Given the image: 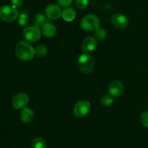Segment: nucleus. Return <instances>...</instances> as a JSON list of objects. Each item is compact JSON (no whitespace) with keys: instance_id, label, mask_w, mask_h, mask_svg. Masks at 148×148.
<instances>
[{"instance_id":"1","label":"nucleus","mask_w":148,"mask_h":148,"mask_svg":"<svg viewBox=\"0 0 148 148\" xmlns=\"http://www.w3.org/2000/svg\"><path fill=\"white\" fill-rule=\"evenodd\" d=\"M16 57L20 60L27 62L33 59L35 55V49L27 41H20L15 46Z\"/></svg>"},{"instance_id":"2","label":"nucleus","mask_w":148,"mask_h":148,"mask_svg":"<svg viewBox=\"0 0 148 148\" xmlns=\"http://www.w3.org/2000/svg\"><path fill=\"white\" fill-rule=\"evenodd\" d=\"M100 19L95 15H87L82 18L80 21V27L87 32L96 30L100 28Z\"/></svg>"},{"instance_id":"3","label":"nucleus","mask_w":148,"mask_h":148,"mask_svg":"<svg viewBox=\"0 0 148 148\" xmlns=\"http://www.w3.org/2000/svg\"><path fill=\"white\" fill-rule=\"evenodd\" d=\"M19 11L13 5H4L0 7V19L6 23H11L19 17Z\"/></svg>"},{"instance_id":"4","label":"nucleus","mask_w":148,"mask_h":148,"mask_svg":"<svg viewBox=\"0 0 148 148\" xmlns=\"http://www.w3.org/2000/svg\"><path fill=\"white\" fill-rule=\"evenodd\" d=\"M77 62L79 71L83 73H90L93 69V58L90 54L87 53V52L79 55Z\"/></svg>"},{"instance_id":"5","label":"nucleus","mask_w":148,"mask_h":148,"mask_svg":"<svg viewBox=\"0 0 148 148\" xmlns=\"http://www.w3.org/2000/svg\"><path fill=\"white\" fill-rule=\"evenodd\" d=\"M41 30L37 26H30L23 30V36L25 40L30 42H36L40 39L41 36Z\"/></svg>"},{"instance_id":"6","label":"nucleus","mask_w":148,"mask_h":148,"mask_svg":"<svg viewBox=\"0 0 148 148\" xmlns=\"http://www.w3.org/2000/svg\"><path fill=\"white\" fill-rule=\"evenodd\" d=\"M30 99L25 93L20 92L15 94L12 99V104L17 110H23L25 108L29 103Z\"/></svg>"},{"instance_id":"7","label":"nucleus","mask_w":148,"mask_h":148,"mask_svg":"<svg viewBox=\"0 0 148 148\" xmlns=\"http://www.w3.org/2000/svg\"><path fill=\"white\" fill-rule=\"evenodd\" d=\"M90 110V103L88 101L81 100L77 102L74 106L73 112L75 116L78 118H83L88 114Z\"/></svg>"},{"instance_id":"8","label":"nucleus","mask_w":148,"mask_h":148,"mask_svg":"<svg viewBox=\"0 0 148 148\" xmlns=\"http://www.w3.org/2000/svg\"><path fill=\"white\" fill-rule=\"evenodd\" d=\"M111 21L113 26L118 29L125 28L129 25V19L124 15L120 13L113 15Z\"/></svg>"},{"instance_id":"9","label":"nucleus","mask_w":148,"mask_h":148,"mask_svg":"<svg viewBox=\"0 0 148 148\" xmlns=\"http://www.w3.org/2000/svg\"><path fill=\"white\" fill-rule=\"evenodd\" d=\"M45 12H46V15L50 20H56L62 17V11L60 7L57 4H49L46 7Z\"/></svg>"},{"instance_id":"10","label":"nucleus","mask_w":148,"mask_h":148,"mask_svg":"<svg viewBox=\"0 0 148 148\" xmlns=\"http://www.w3.org/2000/svg\"><path fill=\"white\" fill-rule=\"evenodd\" d=\"M108 92L113 97H119L124 92V85L119 81H114L108 86Z\"/></svg>"},{"instance_id":"11","label":"nucleus","mask_w":148,"mask_h":148,"mask_svg":"<svg viewBox=\"0 0 148 148\" xmlns=\"http://www.w3.org/2000/svg\"><path fill=\"white\" fill-rule=\"evenodd\" d=\"M98 46V41L92 36H88L84 39L82 47L85 52H90L95 50Z\"/></svg>"},{"instance_id":"12","label":"nucleus","mask_w":148,"mask_h":148,"mask_svg":"<svg viewBox=\"0 0 148 148\" xmlns=\"http://www.w3.org/2000/svg\"><path fill=\"white\" fill-rule=\"evenodd\" d=\"M42 34L47 38H52L56 35V28L54 25L50 23H47L42 26Z\"/></svg>"},{"instance_id":"13","label":"nucleus","mask_w":148,"mask_h":148,"mask_svg":"<svg viewBox=\"0 0 148 148\" xmlns=\"http://www.w3.org/2000/svg\"><path fill=\"white\" fill-rule=\"evenodd\" d=\"M34 118V112L29 107L23 109L20 113V120L25 123H28L33 120Z\"/></svg>"},{"instance_id":"14","label":"nucleus","mask_w":148,"mask_h":148,"mask_svg":"<svg viewBox=\"0 0 148 148\" xmlns=\"http://www.w3.org/2000/svg\"><path fill=\"white\" fill-rule=\"evenodd\" d=\"M75 16H76V12L72 7H66L62 11V17L66 22L72 21L75 18Z\"/></svg>"},{"instance_id":"15","label":"nucleus","mask_w":148,"mask_h":148,"mask_svg":"<svg viewBox=\"0 0 148 148\" xmlns=\"http://www.w3.org/2000/svg\"><path fill=\"white\" fill-rule=\"evenodd\" d=\"M35 26H43L46 23H49V19L48 18L47 16L42 13H38L35 15L34 19H33Z\"/></svg>"},{"instance_id":"16","label":"nucleus","mask_w":148,"mask_h":148,"mask_svg":"<svg viewBox=\"0 0 148 148\" xmlns=\"http://www.w3.org/2000/svg\"><path fill=\"white\" fill-rule=\"evenodd\" d=\"M32 148H47V145L43 138L36 137L32 141Z\"/></svg>"},{"instance_id":"17","label":"nucleus","mask_w":148,"mask_h":148,"mask_svg":"<svg viewBox=\"0 0 148 148\" xmlns=\"http://www.w3.org/2000/svg\"><path fill=\"white\" fill-rule=\"evenodd\" d=\"M48 53V48L44 45H38L35 49V55L38 57H43Z\"/></svg>"},{"instance_id":"18","label":"nucleus","mask_w":148,"mask_h":148,"mask_svg":"<svg viewBox=\"0 0 148 148\" xmlns=\"http://www.w3.org/2000/svg\"><path fill=\"white\" fill-rule=\"evenodd\" d=\"M114 97L110 94H105V95L102 96L101 99V104L105 107H108V106L111 105L114 103Z\"/></svg>"},{"instance_id":"19","label":"nucleus","mask_w":148,"mask_h":148,"mask_svg":"<svg viewBox=\"0 0 148 148\" xmlns=\"http://www.w3.org/2000/svg\"><path fill=\"white\" fill-rule=\"evenodd\" d=\"M95 39H98L99 41H103L106 39L107 36V32L105 29L101 28H99L98 29H97L95 32Z\"/></svg>"},{"instance_id":"20","label":"nucleus","mask_w":148,"mask_h":148,"mask_svg":"<svg viewBox=\"0 0 148 148\" xmlns=\"http://www.w3.org/2000/svg\"><path fill=\"white\" fill-rule=\"evenodd\" d=\"M18 23L20 26H25L28 23L29 17L28 15L25 12H21L19 15L18 17Z\"/></svg>"},{"instance_id":"21","label":"nucleus","mask_w":148,"mask_h":148,"mask_svg":"<svg viewBox=\"0 0 148 148\" xmlns=\"http://www.w3.org/2000/svg\"><path fill=\"white\" fill-rule=\"evenodd\" d=\"M89 0H75V5L79 10H84L88 7Z\"/></svg>"},{"instance_id":"22","label":"nucleus","mask_w":148,"mask_h":148,"mask_svg":"<svg viewBox=\"0 0 148 148\" xmlns=\"http://www.w3.org/2000/svg\"><path fill=\"white\" fill-rule=\"evenodd\" d=\"M140 121L143 126L148 128V111H144L141 113Z\"/></svg>"},{"instance_id":"23","label":"nucleus","mask_w":148,"mask_h":148,"mask_svg":"<svg viewBox=\"0 0 148 148\" xmlns=\"http://www.w3.org/2000/svg\"><path fill=\"white\" fill-rule=\"evenodd\" d=\"M56 1H57L59 6L66 8V7H69V6L72 4L73 0H56Z\"/></svg>"},{"instance_id":"24","label":"nucleus","mask_w":148,"mask_h":148,"mask_svg":"<svg viewBox=\"0 0 148 148\" xmlns=\"http://www.w3.org/2000/svg\"><path fill=\"white\" fill-rule=\"evenodd\" d=\"M11 3L15 7H20L23 4V0H11Z\"/></svg>"}]
</instances>
